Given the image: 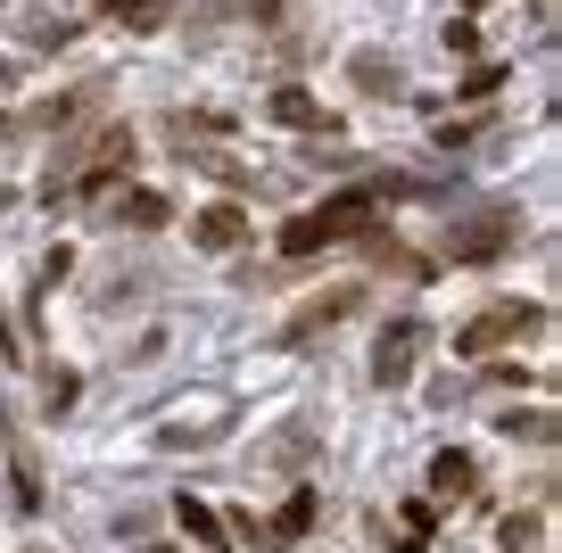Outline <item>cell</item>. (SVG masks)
<instances>
[{
    "instance_id": "obj_6",
    "label": "cell",
    "mask_w": 562,
    "mask_h": 553,
    "mask_svg": "<svg viewBox=\"0 0 562 553\" xmlns=\"http://www.w3.org/2000/svg\"><path fill=\"white\" fill-rule=\"evenodd\" d=\"M472 487H480V463H472L463 447H447L439 463H430V496H439V504H463Z\"/></svg>"
},
{
    "instance_id": "obj_12",
    "label": "cell",
    "mask_w": 562,
    "mask_h": 553,
    "mask_svg": "<svg viewBox=\"0 0 562 553\" xmlns=\"http://www.w3.org/2000/svg\"><path fill=\"white\" fill-rule=\"evenodd\" d=\"M108 18L133 25V34H149V25H158V0H108Z\"/></svg>"
},
{
    "instance_id": "obj_14",
    "label": "cell",
    "mask_w": 562,
    "mask_h": 553,
    "mask_svg": "<svg viewBox=\"0 0 562 553\" xmlns=\"http://www.w3.org/2000/svg\"><path fill=\"white\" fill-rule=\"evenodd\" d=\"M273 9H281V0H248V18H273Z\"/></svg>"
},
{
    "instance_id": "obj_13",
    "label": "cell",
    "mask_w": 562,
    "mask_h": 553,
    "mask_svg": "<svg viewBox=\"0 0 562 553\" xmlns=\"http://www.w3.org/2000/svg\"><path fill=\"white\" fill-rule=\"evenodd\" d=\"M538 537H546V512H513V520H505V545H513V553L538 545Z\"/></svg>"
},
{
    "instance_id": "obj_2",
    "label": "cell",
    "mask_w": 562,
    "mask_h": 553,
    "mask_svg": "<svg viewBox=\"0 0 562 553\" xmlns=\"http://www.w3.org/2000/svg\"><path fill=\"white\" fill-rule=\"evenodd\" d=\"M546 330V306H488L456 330V356H496V347H521Z\"/></svg>"
},
{
    "instance_id": "obj_10",
    "label": "cell",
    "mask_w": 562,
    "mask_h": 553,
    "mask_svg": "<svg viewBox=\"0 0 562 553\" xmlns=\"http://www.w3.org/2000/svg\"><path fill=\"white\" fill-rule=\"evenodd\" d=\"M175 512H182V529H191V537H199V545H215V553H232V545H224V520H215V512H207V504H199V496H182V504H175Z\"/></svg>"
},
{
    "instance_id": "obj_15",
    "label": "cell",
    "mask_w": 562,
    "mask_h": 553,
    "mask_svg": "<svg viewBox=\"0 0 562 553\" xmlns=\"http://www.w3.org/2000/svg\"><path fill=\"white\" fill-rule=\"evenodd\" d=\"M389 553H422V545H389Z\"/></svg>"
},
{
    "instance_id": "obj_8",
    "label": "cell",
    "mask_w": 562,
    "mask_h": 553,
    "mask_svg": "<svg viewBox=\"0 0 562 553\" xmlns=\"http://www.w3.org/2000/svg\"><path fill=\"white\" fill-rule=\"evenodd\" d=\"M166 215H175V207H166L158 191H116V199H108V224H133V232H158Z\"/></svg>"
},
{
    "instance_id": "obj_11",
    "label": "cell",
    "mask_w": 562,
    "mask_h": 553,
    "mask_svg": "<svg viewBox=\"0 0 562 553\" xmlns=\"http://www.w3.org/2000/svg\"><path fill=\"white\" fill-rule=\"evenodd\" d=\"M273 124H299V133H323V108L306 91H273Z\"/></svg>"
},
{
    "instance_id": "obj_4",
    "label": "cell",
    "mask_w": 562,
    "mask_h": 553,
    "mask_svg": "<svg viewBox=\"0 0 562 553\" xmlns=\"http://www.w3.org/2000/svg\"><path fill=\"white\" fill-rule=\"evenodd\" d=\"M513 240H521V207H488V215H472V224H447V257L456 264H488V257H505Z\"/></svg>"
},
{
    "instance_id": "obj_9",
    "label": "cell",
    "mask_w": 562,
    "mask_h": 553,
    "mask_svg": "<svg viewBox=\"0 0 562 553\" xmlns=\"http://www.w3.org/2000/svg\"><path fill=\"white\" fill-rule=\"evenodd\" d=\"M306 529H315V487H299V496L281 504V512H273V529H265V537H273V545H299ZM273 545H265V553H273Z\"/></svg>"
},
{
    "instance_id": "obj_7",
    "label": "cell",
    "mask_w": 562,
    "mask_h": 553,
    "mask_svg": "<svg viewBox=\"0 0 562 553\" xmlns=\"http://www.w3.org/2000/svg\"><path fill=\"white\" fill-rule=\"evenodd\" d=\"M191 240L224 257V248H240V240H248V215H240V207H199V215H191Z\"/></svg>"
},
{
    "instance_id": "obj_3",
    "label": "cell",
    "mask_w": 562,
    "mask_h": 553,
    "mask_svg": "<svg viewBox=\"0 0 562 553\" xmlns=\"http://www.w3.org/2000/svg\"><path fill=\"white\" fill-rule=\"evenodd\" d=\"M356 306H364V281H331L323 297H306V306H299L290 323L273 330V347H290V356H299V347H315V339H323L331 323H348Z\"/></svg>"
},
{
    "instance_id": "obj_5",
    "label": "cell",
    "mask_w": 562,
    "mask_h": 553,
    "mask_svg": "<svg viewBox=\"0 0 562 553\" xmlns=\"http://www.w3.org/2000/svg\"><path fill=\"white\" fill-rule=\"evenodd\" d=\"M422 339H430V330H422V314H397V323L381 330V347H372V381H381V388H405V381H414V363H422Z\"/></svg>"
},
{
    "instance_id": "obj_1",
    "label": "cell",
    "mask_w": 562,
    "mask_h": 553,
    "mask_svg": "<svg viewBox=\"0 0 562 553\" xmlns=\"http://www.w3.org/2000/svg\"><path fill=\"white\" fill-rule=\"evenodd\" d=\"M381 199H397V182H364V191H339V199H323L315 215H290V224H281V257H315V248L356 240V232L372 224V207H381Z\"/></svg>"
}]
</instances>
